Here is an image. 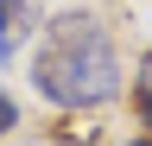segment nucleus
I'll list each match as a JSON object with an SVG mask.
<instances>
[{"instance_id":"f03ea898","label":"nucleus","mask_w":152,"mask_h":146,"mask_svg":"<svg viewBox=\"0 0 152 146\" xmlns=\"http://www.w3.org/2000/svg\"><path fill=\"white\" fill-rule=\"evenodd\" d=\"M32 32H38V0H0V57H19Z\"/></svg>"},{"instance_id":"f257e3e1","label":"nucleus","mask_w":152,"mask_h":146,"mask_svg":"<svg viewBox=\"0 0 152 146\" xmlns=\"http://www.w3.org/2000/svg\"><path fill=\"white\" fill-rule=\"evenodd\" d=\"M32 83L57 108H95V102H108L121 89V51H114V38L89 13H64V19L45 26Z\"/></svg>"},{"instance_id":"20e7f679","label":"nucleus","mask_w":152,"mask_h":146,"mask_svg":"<svg viewBox=\"0 0 152 146\" xmlns=\"http://www.w3.org/2000/svg\"><path fill=\"white\" fill-rule=\"evenodd\" d=\"M13 127H19V102L7 95V89H0V140H7V134H13Z\"/></svg>"},{"instance_id":"7ed1b4c3","label":"nucleus","mask_w":152,"mask_h":146,"mask_svg":"<svg viewBox=\"0 0 152 146\" xmlns=\"http://www.w3.org/2000/svg\"><path fill=\"white\" fill-rule=\"evenodd\" d=\"M133 108H140V121H146V134H152V64H146V76L133 83Z\"/></svg>"},{"instance_id":"39448f33","label":"nucleus","mask_w":152,"mask_h":146,"mask_svg":"<svg viewBox=\"0 0 152 146\" xmlns=\"http://www.w3.org/2000/svg\"><path fill=\"white\" fill-rule=\"evenodd\" d=\"M127 146H152V134H140V140H127Z\"/></svg>"}]
</instances>
